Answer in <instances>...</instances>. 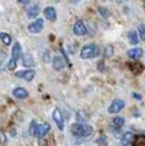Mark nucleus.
Returning <instances> with one entry per match:
<instances>
[{
	"instance_id": "obj_30",
	"label": "nucleus",
	"mask_w": 145,
	"mask_h": 146,
	"mask_svg": "<svg viewBox=\"0 0 145 146\" xmlns=\"http://www.w3.org/2000/svg\"><path fill=\"white\" fill-rule=\"evenodd\" d=\"M118 1H122V0H118Z\"/></svg>"
},
{
	"instance_id": "obj_21",
	"label": "nucleus",
	"mask_w": 145,
	"mask_h": 146,
	"mask_svg": "<svg viewBox=\"0 0 145 146\" xmlns=\"http://www.w3.org/2000/svg\"><path fill=\"white\" fill-rule=\"evenodd\" d=\"M37 131H38V125L36 121H32L31 122V126H29V135H37Z\"/></svg>"
},
{
	"instance_id": "obj_4",
	"label": "nucleus",
	"mask_w": 145,
	"mask_h": 146,
	"mask_svg": "<svg viewBox=\"0 0 145 146\" xmlns=\"http://www.w3.org/2000/svg\"><path fill=\"white\" fill-rule=\"evenodd\" d=\"M52 118H54L55 123H56V126L59 127V130H64V117L59 108L54 109V112H52Z\"/></svg>"
},
{
	"instance_id": "obj_26",
	"label": "nucleus",
	"mask_w": 145,
	"mask_h": 146,
	"mask_svg": "<svg viewBox=\"0 0 145 146\" xmlns=\"http://www.w3.org/2000/svg\"><path fill=\"white\" fill-rule=\"evenodd\" d=\"M43 61H45V62H49V61H50V55H49V52H46V53L43 55Z\"/></svg>"
},
{
	"instance_id": "obj_17",
	"label": "nucleus",
	"mask_w": 145,
	"mask_h": 146,
	"mask_svg": "<svg viewBox=\"0 0 145 146\" xmlns=\"http://www.w3.org/2000/svg\"><path fill=\"white\" fill-rule=\"evenodd\" d=\"M23 65L27 66V67L33 66V61H32V57H31L29 53H26V55H23Z\"/></svg>"
},
{
	"instance_id": "obj_1",
	"label": "nucleus",
	"mask_w": 145,
	"mask_h": 146,
	"mask_svg": "<svg viewBox=\"0 0 145 146\" xmlns=\"http://www.w3.org/2000/svg\"><path fill=\"white\" fill-rule=\"evenodd\" d=\"M93 132V128L89 125H83V123H74L71 126V133L76 137H88Z\"/></svg>"
},
{
	"instance_id": "obj_20",
	"label": "nucleus",
	"mask_w": 145,
	"mask_h": 146,
	"mask_svg": "<svg viewBox=\"0 0 145 146\" xmlns=\"http://www.w3.org/2000/svg\"><path fill=\"white\" fill-rule=\"evenodd\" d=\"M124 123H125V118H124V117H115V118H113V126L117 127V128L122 127V126H124Z\"/></svg>"
},
{
	"instance_id": "obj_12",
	"label": "nucleus",
	"mask_w": 145,
	"mask_h": 146,
	"mask_svg": "<svg viewBox=\"0 0 145 146\" xmlns=\"http://www.w3.org/2000/svg\"><path fill=\"white\" fill-rule=\"evenodd\" d=\"M134 139H135V136H134V133L132 132H126L122 136V139H121V145L122 146H127V145H130L131 142L134 141Z\"/></svg>"
},
{
	"instance_id": "obj_28",
	"label": "nucleus",
	"mask_w": 145,
	"mask_h": 146,
	"mask_svg": "<svg viewBox=\"0 0 145 146\" xmlns=\"http://www.w3.org/2000/svg\"><path fill=\"white\" fill-rule=\"evenodd\" d=\"M132 95H134V97H135V99H136V100H140V99H141V97H140V95H139V94H136V93H134Z\"/></svg>"
},
{
	"instance_id": "obj_25",
	"label": "nucleus",
	"mask_w": 145,
	"mask_h": 146,
	"mask_svg": "<svg viewBox=\"0 0 145 146\" xmlns=\"http://www.w3.org/2000/svg\"><path fill=\"white\" fill-rule=\"evenodd\" d=\"M112 53H113V48H112V46H108L107 48H106L104 57H110V56H112Z\"/></svg>"
},
{
	"instance_id": "obj_16",
	"label": "nucleus",
	"mask_w": 145,
	"mask_h": 146,
	"mask_svg": "<svg viewBox=\"0 0 145 146\" xmlns=\"http://www.w3.org/2000/svg\"><path fill=\"white\" fill-rule=\"evenodd\" d=\"M0 40H1V42L5 44V46H9V44L12 43V37H10L8 33H5V32L0 33Z\"/></svg>"
},
{
	"instance_id": "obj_27",
	"label": "nucleus",
	"mask_w": 145,
	"mask_h": 146,
	"mask_svg": "<svg viewBox=\"0 0 145 146\" xmlns=\"http://www.w3.org/2000/svg\"><path fill=\"white\" fill-rule=\"evenodd\" d=\"M99 12H102V14H103V17H107V15H108L107 10H106V9H103V8H101V9H99Z\"/></svg>"
},
{
	"instance_id": "obj_7",
	"label": "nucleus",
	"mask_w": 145,
	"mask_h": 146,
	"mask_svg": "<svg viewBox=\"0 0 145 146\" xmlns=\"http://www.w3.org/2000/svg\"><path fill=\"white\" fill-rule=\"evenodd\" d=\"M72 32H74L75 36H84L87 33V27L83 23L82 21H78L76 23L74 24V28H72Z\"/></svg>"
},
{
	"instance_id": "obj_22",
	"label": "nucleus",
	"mask_w": 145,
	"mask_h": 146,
	"mask_svg": "<svg viewBox=\"0 0 145 146\" xmlns=\"http://www.w3.org/2000/svg\"><path fill=\"white\" fill-rule=\"evenodd\" d=\"M138 32H139V37H140L143 41H145V26L140 24L138 28Z\"/></svg>"
},
{
	"instance_id": "obj_3",
	"label": "nucleus",
	"mask_w": 145,
	"mask_h": 146,
	"mask_svg": "<svg viewBox=\"0 0 145 146\" xmlns=\"http://www.w3.org/2000/svg\"><path fill=\"white\" fill-rule=\"evenodd\" d=\"M22 56V48H21V44L18 43V42H15L14 43V47H13L12 50V58H10L9 64H8V69L9 70H14L15 66H17V62H18L19 57Z\"/></svg>"
},
{
	"instance_id": "obj_5",
	"label": "nucleus",
	"mask_w": 145,
	"mask_h": 146,
	"mask_svg": "<svg viewBox=\"0 0 145 146\" xmlns=\"http://www.w3.org/2000/svg\"><path fill=\"white\" fill-rule=\"evenodd\" d=\"M15 76L19 78V79H24L27 81L33 80V78L36 76V71L33 70H23V71H17L15 72Z\"/></svg>"
},
{
	"instance_id": "obj_14",
	"label": "nucleus",
	"mask_w": 145,
	"mask_h": 146,
	"mask_svg": "<svg viewBox=\"0 0 145 146\" xmlns=\"http://www.w3.org/2000/svg\"><path fill=\"white\" fill-rule=\"evenodd\" d=\"M141 55H143V50L141 48H131L130 51L127 52V56H129L130 58H132V60H138V58H140Z\"/></svg>"
},
{
	"instance_id": "obj_2",
	"label": "nucleus",
	"mask_w": 145,
	"mask_h": 146,
	"mask_svg": "<svg viewBox=\"0 0 145 146\" xmlns=\"http://www.w3.org/2000/svg\"><path fill=\"white\" fill-rule=\"evenodd\" d=\"M99 55V47L96 44H87L80 51V57L82 58H94Z\"/></svg>"
},
{
	"instance_id": "obj_6",
	"label": "nucleus",
	"mask_w": 145,
	"mask_h": 146,
	"mask_svg": "<svg viewBox=\"0 0 145 146\" xmlns=\"http://www.w3.org/2000/svg\"><path fill=\"white\" fill-rule=\"evenodd\" d=\"M125 107V102L122 99H115L112 102V104L110 106V108H108V112L110 113H118L121 109H124Z\"/></svg>"
},
{
	"instance_id": "obj_18",
	"label": "nucleus",
	"mask_w": 145,
	"mask_h": 146,
	"mask_svg": "<svg viewBox=\"0 0 145 146\" xmlns=\"http://www.w3.org/2000/svg\"><path fill=\"white\" fill-rule=\"evenodd\" d=\"M145 145V136L140 135V136L134 139V146H144Z\"/></svg>"
},
{
	"instance_id": "obj_9",
	"label": "nucleus",
	"mask_w": 145,
	"mask_h": 146,
	"mask_svg": "<svg viewBox=\"0 0 145 146\" xmlns=\"http://www.w3.org/2000/svg\"><path fill=\"white\" fill-rule=\"evenodd\" d=\"M52 65H54L55 70H63L65 67V61H64L63 57L60 56H55L54 60H52Z\"/></svg>"
},
{
	"instance_id": "obj_13",
	"label": "nucleus",
	"mask_w": 145,
	"mask_h": 146,
	"mask_svg": "<svg viewBox=\"0 0 145 146\" xmlns=\"http://www.w3.org/2000/svg\"><path fill=\"white\" fill-rule=\"evenodd\" d=\"M50 131V125L49 123H43V125L38 126V131H37V136L40 137V139H42L47 135V132Z\"/></svg>"
},
{
	"instance_id": "obj_23",
	"label": "nucleus",
	"mask_w": 145,
	"mask_h": 146,
	"mask_svg": "<svg viewBox=\"0 0 145 146\" xmlns=\"http://www.w3.org/2000/svg\"><path fill=\"white\" fill-rule=\"evenodd\" d=\"M97 144L99 146H107V137H106L104 135H102V136L97 140Z\"/></svg>"
},
{
	"instance_id": "obj_15",
	"label": "nucleus",
	"mask_w": 145,
	"mask_h": 146,
	"mask_svg": "<svg viewBox=\"0 0 145 146\" xmlns=\"http://www.w3.org/2000/svg\"><path fill=\"white\" fill-rule=\"evenodd\" d=\"M38 13H40V7H38L37 4L32 5V7L28 8V10H27V15H28V18H35V17L38 15Z\"/></svg>"
},
{
	"instance_id": "obj_8",
	"label": "nucleus",
	"mask_w": 145,
	"mask_h": 146,
	"mask_svg": "<svg viewBox=\"0 0 145 146\" xmlns=\"http://www.w3.org/2000/svg\"><path fill=\"white\" fill-rule=\"evenodd\" d=\"M28 29L31 33H40L43 29V21L42 19H37L33 23H31L28 26Z\"/></svg>"
},
{
	"instance_id": "obj_11",
	"label": "nucleus",
	"mask_w": 145,
	"mask_h": 146,
	"mask_svg": "<svg viewBox=\"0 0 145 146\" xmlns=\"http://www.w3.org/2000/svg\"><path fill=\"white\" fill-rule=\"evenodd\" d=\"M45 15H46V18L49 19V21H51V22H55L56 21V18H57L56 10H55L52 7H49V8L45 9Z\"/></svg>"
},
{
	"instance_id": "obj_29",
	"label": "nucleus",
	"mask_w": 145,
	"mask_h": 146,
	"mask_svg": "<svg viewBox=\"0 0 145 146\" xmlns=\"http://www.w3.org/2000/svg\"><path fill=\"white\" fill-rule=\"evenodd\" d=\"M19 3H22V4H28V1L29 0H18Z\"/></svg>"
},
{
	"instance_id": "obj_10",
	"label": "nucleus",
	"mask_w": 145,
	"mask_h": 146,
	"mask_svg": "<svg viewBox=\"0 0 145 146\" xmlns=\"http://www.w3.org/2000/svg\"><path fill=\"white\" fill-rule=\"evenodd\" d=\"M13 95H14L15 98H18V99H24V98L28 97V92L24 88L18 86V88H15L14 90H13Z\"/></svg>"
},
{
	"instance_id": "obj_24",
	"label": "nucleus",
	"mask_w": 145,
	"mask_h": 146,
	"mask_svg": "<svg viewBox=\"0 0 145 146\" xmlns=\"http://www.w3.org/2000/svg\"><path fill=\"white\" fill-rule=\"evenodd\" d=\"M7 142H8V140H7V136H5L4 131L0 130V144H1V145H7Z\"/></svg>"
},
{
	"instance_id": "obj_19",
	"label": "nucleus",
	"mask_w": 145,
	"mask_h": 146,
	"mask_svg": "<svg viewBox=\"0 0 145 146\" xmlns=\"http://www.w3.org/2000/svg\"><path fill=\"white\" fill-rule=\"evenodd\" d=\"M129 41L131 44H136L139 42V36L136 35V32H134V31H131L129 33Z\"/></svg>"
}]
</instances>
